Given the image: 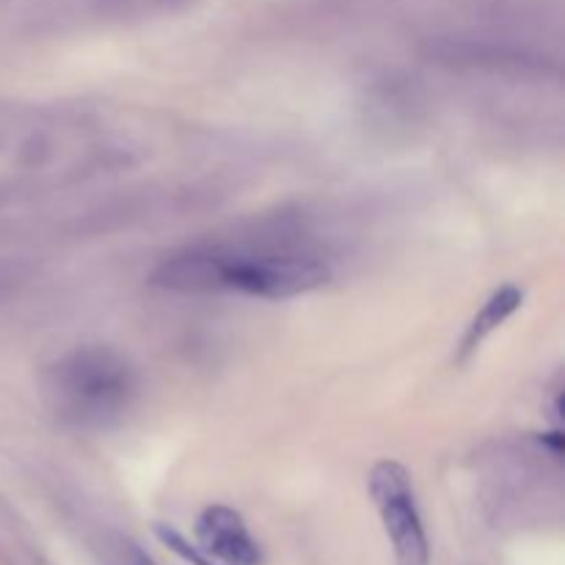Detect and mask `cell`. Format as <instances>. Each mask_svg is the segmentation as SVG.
<instances>
[{"instance_id":"obj_5","label":"cell","mask_w":565,"mask_h":565,"mask_svg":"<svg viewBox=\"0 0 565 565\" xmlns=\"http://www.w3.org/2000/svg\"><path fill=\"white\" fill-rule=\"evenodd\" d=\"M522 301H524V292L519 290L516 285H505L502 290H497L494 296L483 303V309L475 315L472 323H469L467 334H463L461 340V351H458V362H467V359L483 345L486 337L494 334V331L500 329L511 315L519 312Z\"/></svg>"},{"instance_id":"obj_6","label":"cell","mask_w":565,"mask_h":565,"mask_svg":"<svg viewBox=\"0 0 565 565\" xmlns=\"http://www.w3.org/2000/svg\"><path fill=\"white\" fill-rule=\"evenodd\" d=\"M154 535H158V541L163 546H169L174 555H180L182 561L191 563V565H213V557L204 555L199 546L188 544V539L182 533H177L174 527H169V524H154Z\"/></svg>"},{"instance_id":"obj_3","label":"cell","mask_w":565,"mask_h":565,"mask_svg":"<svg viewBox=\"0 0 565 565\" xmlns=\"http://www.w3.org/2000/svg\"><path fill=\"white\" fill-rule=\"evenodd\" d=\"M370 497L395 550L397 565H428L430 546L417 508L412 475L397 461H379L370 469Z\"/></svg>"},{"instance_id":"obj_1","label":"cell","mask_w":565,"mask_h":565,"mask_svg":"<svg viewBox=\"0 0 565 565\" xmlns=\"http://www.w3.org/2000/svg\"><path fill=\"white\" fill-rule=\"evenodd\" d=\"M331 281V265L307 252L196 246L171 254L154 268L152 285L169 292H241L287 301Z\"/></svg>"},{"instance_id":"obj_2","label":"cell","mask_w":565,"mask_h":565,"mask_svg":"<svg viewBox=\"0 0 565 565\" xmlns=\"http://www.w3.org/2000/svg\"><path fill=\"white\" fill-rule=\"evenodd\" d=\"M42 397L61 425L99 434L127 417L138 397V373L114 348H75L44 370Z\"/></svg>"},{"instance_id":"obj_4","label":"cell","mask_w":565,"mask_h":565,"mask_svg":"<svg viewBox=\"0 0 565 565\" xmlns=\"http://www.w3.org/2000/svg\"><path fill=\"white\" fill-rule=\"evenodd\" d=\"M199 550L224 565H263V550L248 533L241 513L230 505H210L196 519Z\"/></svg>"},{"instance_id":"obj_7","label":"cell","mask_w":565,"mask_h":565,"mask_svg":"<svg viewBox=\"0 0 565 565\" xmlns=\"http://www.w3.org/2000/svg\"><path fill=\"white\" fill-rule=\"evenodd\" d=\"M114 563L116 565H158L147 555V552L141 550V546L132 544V541H119V544H116Z\"/></svg>"}]
</instances>
